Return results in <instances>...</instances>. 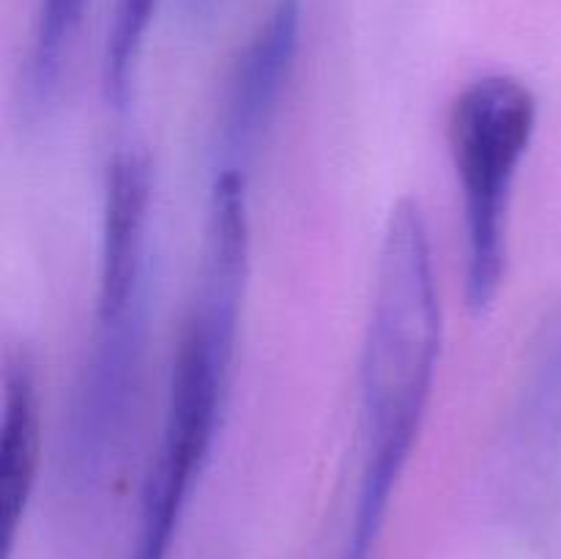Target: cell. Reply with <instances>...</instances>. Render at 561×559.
I'll return each instance as SVG.
<instances>
[{"label": "cell", "instance_id": "cell-4", "mask_svg": "<svg viewBox=\"0 0 561 559\" xmlns=\"http://www.w3.org/2000/svg\"><path fill=\"white\" fill-rule=\"evenodd\" d=\"M301 44V3L277 0L230 66L214 137L211 173L250 175L279 113Z\"/></svg>", "mask_w": 561, "mask_h": 559}, {"label": "cell", "instance_id": "cell-1", "mask_svg": "<svg viewBox=\"0 0 561 559\" xmlns=\"http://www.w3.org/2000/svg\"><path fill=\"white\" fill-rule=\"evenodd\" d=\"M442 296L431 230L414 197L383 225L359 356L362 475L343 559H370L392 493L420 442L442 356Z\"/></svg>", "mask_w": 561, "mask_h": 559}, {"label": "cell", "instance_id": "cell-9", "mask_svg": "<svg viewBox=\"0 0 561 559\" xmlns=\"http://www.w3.org/2000/svg\"><path fill=\"white\" fill-rule=\"evenodd\" d=\"M159 0H113L102 58L104 99L113 110H126L135 91L137 64Z\"/></svg>", "mask_w": 561, "mask_h": 559}, {"label": "cell", "instance_id": "cell-7", "mask_svg": "<svg viewBox=\"0 0 561 559\" xmlns=\"http://www.w3.org/2000/svg\"><path fill=\"white\" fill-rule=\"evenodd\" d=\"M42 464V398L36 362L27 351L9 354L3 370V425H0V513L5 548L14 546Z\"/></svg>", "mask_w": 561, "mask_h": 559}, {"label": "cell", "instance_id": "cell-10", "mask_svg": "<svg viewBox=\"0 0 561 559\" xmlns=\"http://www.w3.org/2000/svg\"><path fill=\"white\" fill-rule=\"evenodd\" d=\"M214 3H217V0H190V9H192V14H206V11H211L214 9Z\"/></svg>", "mask_w": 561, "mask_h": 559}, {"label": "cell", "instance_id": "cell-2", "mask_svg": "<svg viewBox=\"0 0 561 559\" xmlns=\"http://www.w3.org/2000/svg\"><path fill=\"white\" fill-rule=\"evenodd\" d=\"M537 96L513 75L469 82L449 104L447 142L463 197V290L485 316L507 277V219L515 175L537 132Z\"/></svg>", "mask_w": 561, "mask_h": 559}, {"label": "cell", "instance_id": "cell-5", "mask_svg": "<svg viewBox=\"0 0 561 559\" xmlns=\"http://www.w3.org/2000/svg\"><path fill=\"white\" fill-rule=\"evenodd\" d=\"M151 195L148 153L140 146L115 148L104 168L96 321L124 316L148 296L146 241Z\"/></svg>", "mask_w": 561, "mask_h": 559}, {"label": "cell", "instance_id": "cell-6", "mask_svg": "<svg viewBox=\"0 0 561 559\" xmlns=\"http://www.w3.org/2000/svg\"><path fill=\"white\" fill-rule=\"evenodd\" d=\"M250 252V175L233 173V170L211 173L201 294H197V305L192 312L233 345L239 340Z\"/></svg>", "mask_w": 561, "mask_h": 559}, {"label": "cell", "instance_id": "cell-3", "mask_svg": "<svg viewBox=\"0 0 561 559\" xmlns=\"http://www.w3.org/2000/svg\"><path fill=\"white\" fill-rule=\"evenodd\" d=\"M148 329V296L96 321L60 427V471L75 491L102 488L124 464L142 403Z\"/></svg>", "mask_w": 561, "mask_h": 559}, {"label": "cell", "instance_id": "cell-8", "mask_svg": "<svg viewBox=\"0 0 561 559\" xmlns=\"http://www.w3.org/2000/svg\"><path fill=\"white\" fill-rule=\"evenodd\" d=\"M85 3L88 0H38L36 27L22 75V110L31 121L47 113L58 96L66 55L80 31Z\"/></svg>", "mask_w": 561, "mask_h": 559}]
</instances>
